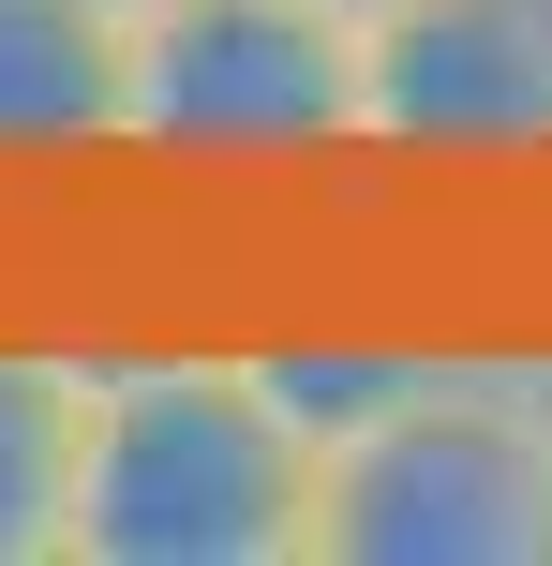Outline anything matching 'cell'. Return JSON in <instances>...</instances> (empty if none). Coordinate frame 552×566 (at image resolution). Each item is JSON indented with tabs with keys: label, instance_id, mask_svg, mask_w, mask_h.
<instances>
[{
	"label": "cell",
	"instance_id": "6da1fadb",
	"mask_svg": "<svg viewBox=\"0 0 552 566\" xmlns=\"http://www.w3.org/2000/svg\"><path fill=\"white\" fill-rule=\"evenodd\" d=\"M60 566H314V448L254 343H75Z\"/></svg>",
	"mask_w": 552,
	"mask_h": 566
},
{
	"label": "cell",
	"instance_id": "7a4b0ae2",
	"mask_svg": "<svg viewBox=\"0 0 552 566\" xmlns=\"http://www.w3.org/2000/svg\"><path fill=\"white\" fill-rule=\"evenodd\" d=\"M119 165L209 179V195L374 165L358 30L314 0H149V15H119Z\"/></svg>",
	"mask_w": 552,
	"mask_h": 566
},
{
	"label": "cell",
	"instance_id": "3957f363",
	"mask_svg": "<svg viewBox=\"0 0 552 566\" xmlns=\"http://www.w3.org/2000/svg\"><path fill=\"white\" fill-rule=\"evenodd\" d=\"M314 566H552V358H434L329 448Z\"/></svg>",
	"mask_w": 552,
	"mask_h": 566
},
{
	"label": "cell",
	"instance_id": "277c9868",
	"mask_svg": "<svg viewBox=\"0 0 552 566\" xmlns=\"http://www.w3.org/2000/svg\"><path fill=\"white\" fill-rule=\"evenodd\" d=\"M374 165H552V0H404L358 30Z\"/></svg>",
	"mask_w": 552,
	"mask_h": 566
},
{
	"label": "cell",
	"instance_id": "5b68a950",
	"mask_svg": "<svg viewBox=\"0 0 552 566\" xmlns=\"http://www.w3.org/2000/svg\"><path fill=\"white\" fill-rule=\"evenodd\" d=\"M119 165V15L105 0H0V179Z\"/></svg>",
	"mask_w": 552,
	"mask_h": 566
},
{
	"label": "cell",
	"instance_id": "8992f818",
	"mask_svg": "<svg viewBox=\"0 0 552 566\" xmlns=\"http://www.w3.org/2000/svg\"><path fill=\"white\" fill-rule=\"evenodd\" d=\"M75 522V343L0 328V566H60Z\"/></svg>",
	"mask_w": 552,
	"mask_h": 566
},
{
	"label": "cell",
	"instance_id": "52a82bcc",
	"mask_svg": "<svg viewBox=\"0 0 552 566\" xmlns=\"http://www.w3.org/2000/svg\"><path fill=\"white\" fill-rule=\"evenodd\" d=\"M434 358H448V343H374V328H344V343H254L269 402L299 418V448H314V462H329V448H358V432H374Z\"/></svg>",
	"mask_w": 552,
	"mask_h": 566
},
{
	"label": "cell",
	"instance_id": "ba28073f",
	"mask_svg": "<svg viewBox=\"0 0 552 566\" xmlns=\"http://www.w3.org/2000/svg\"><path fill=\"white\" fill-rule=\"evenodd\" d=\"M314 15H344V30H388V15H404V0H314Z\"/></svg>",
	"mask_w": 552,
	"mask_h": 566
},
{
	"label": "cell",
	"instance_id": "9c48e42d",
	"mask_svg": "<svg viewBox=\"0 0 552 566\" xmlns=\"http://www.w3.org/2000/svg\"><path fill=\"white\" fill-rule=\"evenodd\" d=\"M105 15H149V0H105Z\"/></svg>",
	"mask_w": 552,
	"mask_h": 566
}]
</instances>
